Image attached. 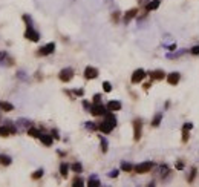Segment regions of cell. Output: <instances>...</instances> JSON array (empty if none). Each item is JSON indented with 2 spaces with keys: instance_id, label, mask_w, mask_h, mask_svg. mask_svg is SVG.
Wrapping results in <instances>:
<instances>
[{
  "instance_id": "1",
  "label": "cell",
  "mask_w": 199,
  "mask_h": 187,
  "mask_svg": "<svg viewBox=\"0 0 199 187\" xmlns=\"http://www.w3.org/2000/svg\"><path fill=\"white\" fill-rule=\"evenodd\" d=\"M115 126H117V118H115L112 114H107L106 112V120L98 126V129L101 130L103 133H110L115 129Z\"/></svg>"
},
{
  "instance_id": "2",
  "label": "cell",
  "mask_w": 199,
  "mask_h": 187,
  "mask_svg": "<svg viewBox=\"0 0 199 187\" xmlns=\"http://www.w3.org/2000/svg\"><path fill=\"white\" fill-rule=\"evenodd\" d=\"M153 167H155V164L152 161H144V163L135 166V172L136 173H147V172H150Z\"/></svg>"
},
{
  "instance_id": "3",
  "label": "cell",
  "mask_w": 199,
  "mask_h": 187,
  "mask_svg": "<svg viewBox=\"0 0 199 187\" xmlns=\"http://www.w3.org/2000/svg\"><path fill=\"white\" fill-rule=\"evenodd\" d=\"M106 112H107V108H104L101 103H96V104L90 106V114L93 117H103V115H106Z\"/></svg>"
},
{
  "instance_id": "4",
  "label": "cell",
  "mask_w": 199,
  "mask_h": 187,
  "mask_svg": "<svg viewBox=\"0 0 199 187\" xmlns=\"http://www.w3.org/2000/svg\"><path fill=\"white\" fill-rule=\"evenodd\" d=\"M72 77H74V71L71 69V67H66V69L60 71V74H58V78H60L63 83H69V81L72 80Z\"/></svg>"
},
{
  "instance_id": "5",
  "label": "cell",
  "mask_w": 199,
  "mask_h": 187,
  "mask_svg": "<svg viewBox=\"0 0 199 187\" xmlns=\"http://www.w3.org/2000/svg\"><path fill=\"white\" fill-rule=\"evenodd\" d=\"M25 37H26L28 40H31V42L37 43V42L40 40V34H38L35 29H32L31 26H28V29H26V32H25Z\"/></svg>"
},
{
  "instance_id": "6",
  "label": "cell",
  "mask_w": 199,
  "mask_h": 187,
  "mask_svg": "<svg viewBox=\"0 0 199 187\" xmlns=\"http://www.w3.org/2000/svg\"><path fill=\"white\" fill-rule=\"evenodd\" d=\"M133 140L135 141H139L141 138V132H142V121L141 120H135L133 121Z\"/></svg>"
},
{
  "instance_id": "7",
  "label": "cell",
  "mask_w": 199,
  "mask_h": 187,
  "mask_svg": "<svg viewBox=\"0 0 199 187\" xmlns=\"http://www.w3.org/2000/svg\"><path fill=\"white\" fill-rule=\"evenodd\" d=\"M144 77H145V71L136 69L133 74H132V83H133V84H138V83H141V81L144 80Z\"/></svg>"
},
{
  "instance_id": "8",
  "label": "cell",
  "mask_w": 199,
  "mask_h": 187,
  "mask_svg": "<svg viewBox=\"0 0 199 187\" xmlns=\"http://www.w3.org/2000/svg\"><path fill=\"white\" fill-rule=\"evenodd\" d=\"M96 77H98V71L95 69V67L87 66L86 69H84V78H86V80H93V78H96Z\"/></svg>"
},
{
  "instance_id": "9",
  "label": "cell",
  "mask_w": 199,
  "mask_h": 187,
  "mask_svg": "<svg viewBox=\"0 0 199 187\" xmlns=\"http://www.w3.org/2000/svg\"><path fill=\"white\" fill-rule=\"evenodd\" d=\"M54 49H55V43H47L46 46H43L38 52L41 55H49V54H52L54 52Z\"/></svg>"
},
{
  "instance_id": "10",
  "label": "cell",
  "mask_w": 199,
  "mask_h": 187,
  "mask_svg": "<svg viewBox=\"0 0 199 187\" xmlns=\"http://www.w3.org/2000/svg\"><path fill=\"white\" fill-rule=\"evenodd\" d=\"M107 111H110V112H117V111H120L121 109V103L118 100H112V101H109L107 103Z\"/></svg>"
},
{
  "instance_id": "11",
  "label": "cell",
  "mask_w": 199,
  "mask_h": 187,
  "mask_svg": "<svg viewBox=\"0 0 199 187\" xmlns=\"http://www.w3.org/2000/svg\"><path fill=\"white\" fill-rule=\"evenodd\" d=\"M179 78H181L179 72H172V74H169V75H167V83H169V84H172V86H175V84H178V83H179Z\"/></svg>"
},
{
  "instance_id": "12",
  "label": "cell",
  "mask_w": 199,
  "mask_h": 187,
  "mask_svg": "<svg viewBox=\"0 0 199 187\" xmlns=\"http://www.w3.org/2000/svg\"><path fill=\"white\" fill-rule=\"evenodd\" d=\"M138 14V9L136 8H132V9H129L126 14H124V22L127 23V22H130L132 19H133V17Z\"/></svg>"
},
{
  "instance_id": "13",
  "label": "cell",
  "mask_w": 199,
  "mask_h": 187,
  "mask_svg": "<svg viewBox=\"0 0 199 187\" xmlns=\"http://www.w3.org/2000/svg\"><path fill=\"white\" fill-rule=\"evenodd\" d=\"M40 141L44 144V146H52V143H54V140H52V137L51 135H40Z\"/></svg>"
},
{
  "instance_id": "14",
  "label": "cell",
  "mask_w": 199,
  "mask_h": 187,
  "mask_svg": "<svg viewBox=\"0 0 199 187\" xmlns=\"http://www.w3.org/2000/svg\"><path fill=\"white\" fill-rule=\"evenodd\" d=\"M159 5H161L159 0H152L150 3H147L145 9H147V11H155V9H158V8H159Z\"/></svg>"
},
{
  "instance_id": "15",
  "label": "cell",
  "mask_w": 199,
  "mask_h": 187,
  "mask_svg": "<svg viewBox=\"0 0 199 187\" xmlns=\"http://www.w3.org/2000/svg\"><path fill=\"white\" fill-rule=\"evenodd\" d=\"M0 109L5 111V112H11L14 109V106L11 103H8V101H0Z\"/></svg>"
},
{
  "instance_id": "16",
  "label": "cell",
  "mask_w": 199,
  "mask_h": 187,
  "mask_svg": "<svg viewBox=\"0 0 199 187\" xmlns=\"http://www.w3.org/2000/svg\"><path fill=\"white\" fill-rule=\"evenodd\" d=\"M11 135V129L8 126H0V137L2 138H6Z\"/></svg>"
},
{
  "instance_id": "17",
  "label": "cell",
  "mask_w": 199,
  "mask_h": 187,
  "mask_svg": "<svg viewBox=\"0 0 199 187\" xmlns=\"http://www.w3.org/2000/svg\"><path fill=\"white\" fill-rule=\"evenodd\" d=\"M28 135H29V137H34V138H40V130L38 129H35V127H29L28 129Z\"/></svg>"
},
{
  "instance_id": "18",
  "label": "cell",
  "mask_w": 199,
  "mask_h": 187,
  "mask_svg": "<svg viewBox=\"0 0 199 187\" xmlns=\"http://www.w3.org/2000/svg\"><path fill=\"white\" fill-rule=\"evenodd\" d=\"M150 77H152L153 80H162V78L165 77V74H164L162 71H153V72H150Z\"/></svg>"
},
{
  "instance_id": "19",
  "label": "cell",
  "mask_w": 199,
  "mask_h": 187,
  "mask_svg": "<svg viewBox=\"0 0 199 187\" xmlns=\"http://www.w3.org/2000/svg\"><path fill=\"white\" fill-rule=\"evenodd\" d=\"M11 163H12L11 157H8V155H0V164H2V166H9Z\"/></svg>"
},
{
  "instance_id": "20",
  "label": "cell",
  "mask_w": 199,
  "mask_h": 187,
  "mask_svg": "<svg viewBox=\"0 0 199 187\" xmlns=\"http://www.w3.org/2000/svg\"><path fill=\"white\" fill-rule=\"evenodd\" d=\"M68 172H69V166L63 163V164L60 166V173H61V176L66 178V176H68Z\"/></svg>"
},
{
  "instance_id": "21",
  "label": "cell",
  "mask_w": 199,
  "mask_h": 187,
  "mask_svg": "<svg viewBox=\"0 0 199 187\" xmlns=\"http://www.w3.org/2000/svg\"><path fill=\"white\" fill-rule=\"evenodd\" d=\"M87 185H89V187H98V185H101V182H100V181L96 179V176H92V178L89 179Z\"/></svg>"
},
{
  "instance_id": "22",
  "label": "cell",
  "mask_w": 199,
  "mask_h": 187,
  "mask_svg": "<svg viewBox=\"0 0 199 187\" xmlns=\"http://www.w3.org/2000/svg\"><path fill=\"white\" fill-rule=\"evenodd\" d=\"M133 169H135V167L132 166L130 163H126V161H124V163L121 164V170H124V172H130V170H133Z\"/></svg>"
},
{
  "instance_id": "23",
  "label": "cell",
  "mask_w": 199,
  "mask_h": 187,
  "mask_svg": "<svg viewBox=\"0 0 199 187\" xmlns=\"http://www.w3.org/2000/svg\"><path fill=\"white\" fill-rule=\"evenodd\" d=\"M161 118H162V115H161V114H156V115L153 117V121H152V126H153V127H158V126H159Z\"/></svg>"
},
{
  "instance_id": "24",
  "label": "cell",
  "mask_w": 199,
  "mask_h": 187,
  "mask_svg": "<svg viewBox=\"0 0 199 187\" xmlns=\"http://www.w3.org/2000/svg\"><path fill=\"white\" fill-rule=\"evenodd\" d=\"M43 173H44L43 169H38V170H35L34 173H32V179H40L43 176Z\"/></svg>"
},
{
  "instance_id": "25",
  "label": "cell",
  "mask_w": 199,
  "mask_h": 187,
  "mask_svg": "<svg viewBox=\"0 0 199 187\" xmlns=\"http://www.w3.org/2000/svg\"><path fill=\"white\" fill-rule=\"evenodd\" d=\"M159 172H161V176H165L169 173V166H161L159 167Z\"/></svg>"
},
{
  "instance_id": "26",
  "label": "cell",
  "mask_w": 199,
  "mask_h": 187,
  "mask_svg": "<svg viewBox=\"0 0 199 187\" xmlns=\"http://www.w3.org/2000/svg\"><path fill=\"white\" fill-rule=\"evenodd\" d=\"M72 170H74V172H77V173H80V172L83 170V167H81V164H80V163H75V164H72Z\"/></svg>"
},
{
  "instance_id": "27",
  "label": "cell",
  "mask_w": 199,
  "mask_h": 187,
  "mask_svg": "<svg viewBox=\"0 0 199 187\" xmlns=\"http://www.w3.org/2000/svg\"><path fill=\"white\" fill-rule=\"evenodd\" d=\"M72 185H74V187H81V185H83V179H81V178H74Z\"/></svg>"
},
{
  "instance_id": "28",
  "label": "cell",
  "mask_w": 199,
  "mask_h": 187,
  "mask_svg": "<svg viewBox=\"0 0 199 187\" xmlns=\"http://www.w3.org/2000/svg\"><path fill=\"white\" fill-rule=\"evenodd\" d=\"M103 89H104V92H110V91H112V86H110L109 81H104V83H103Z\"/></svg>"
},
{
  "instance_id": "29",
  "label": "cell",
  "mask_w": 199,
  "mask_h": 187,
  "mask_svg": "<svg viewBox=\"0 0 199 187\" xmlns=\"http://www.w3.org/2000/svg\"><path fill=\"white\" fill-rule=\"evenodd\" d=\"M101 150L103 152H107V140L101 137Z\"/></svg>"
},
{
  "instance_id": "30",
  "label": "cell",
  "mask_w": 199,
  "mask_h": 187,
  "mask_svg": "<svg viewBox=\"0 0 199 187\" xmlns=\"http://www.w3.org/2000/svg\"><path fill=\"white\" fill-rule=\"evenodd\" d=\"M96 103H101V95H100V94L93 95V104H96Z\"/></svg>"
},
{
  "instance_id": "31",
  "label": "cell",
  "mask_w": 199,
  "mask_h": 187,
  "mask_svg": "<svg viewBox=\"0 0 199 187\" xmlns=\"http://www.w3.org/2000/svg\"><path fill=\"white\" fill-rule=\"evenodd\" d=\"M194 176H196V169H193V170H191V173H190V176H188V182H193Z\"/></svg>"
},
{
  "instance_id": "32",
  "label": "cell",
  "mask_w": 199,
  "mask_h": 187,
  "mask_svg": "<svg viewBox=\"0 0 199 187\" xmlns=\"http://www.w3.org/2000/svg\"><path fill=\"white\" fill-rule=\"evenodd\" d=\"M191 54H193V55H197V54H199V45L191 48Z\"/></svg>"
},
{
  "instance_id": "33",
  "label": "cell",
  "mask_w": 199,
  "mask_h": 187,
  "mask_svg": "<svg viewBox=\"0 0 199 187\" xmlns=\"http://www.w3.org/2000/svg\"><path fill=\"white\" fill-rule=\"evenodd\" d=\"M190 129H193V124L191 123H185L184 127H182V130H190Z\"/></svg>"
},
{
  "instance_id": "34",
  "label": "cell",
  "mask_w": 199,
  "mask_h": 187,
  "mask_svg": "<svg viewBox=\"0 0 199 187\" xmlns=\"http://www.w3.org/2000/svg\"><path fill=\"white\" fill-rule=\"evenodd\" d=\"M118 173H120L118 170H112V172H109V176H110V178H117Z\"/></svg>"
},
{
  "instance_id": "35",
  "label": "cell",
  "mask_w": 199,
  "mask_h": 187,
  "mask_svg": "<svg viewBox=\"0 0 199 187\" xmlns=\"http://www.w3.org/2000/svg\"><path fill=\"white\" fill-rule=\"evenodd\" d=\"M86 127L90 129V130H95V129H96V126H95L93 123H86Z\"/></svg>"
},
{
  "instance_id": "36",
  "label": "cell",
  "mask_w": 199,
  "mask_h": 187,
  "mask_svg": "<svg viewBox=\"0 0 199 187\" xmlns=\"http://www.w3.org/2000/svg\"><path fill=\"white\" fill-rule=\"evenodd\" d=\"M182 141H188V130H184V137H182Z\"/></svg>"
},
{
  "instance_id": "37",
  "label": "cell",
  "mask_w": 199,
  "mask_h": 187,
  "mask_svg": "<svg viewBox=\"0 0 199 187\" xmlns=\"http://www.w3.org/2000/svg\"><path fill=\"white\" fill-rule=\"evenodd\" d=\"M23 20H26V25L31 26V17L29 15H23Z\"/></svg>"
},
{
  "instance_id": "38",
  "label": "cell",
  "mask_w": 199,
  "mask_h": 187,
  "mask_svg": "<svg viewBox=\"0 0 199 187\" xmlns=\"http://www.w3.org/2000/svg\"><path fill=\"white\" fill-rule=\"evenodd\" d=\"M165 48H167L169 51H175V49H176V45H175V43H172L170 46H165Z\"/></svg>"
},
{
  "instance_id": "39",
  "label": "cell",
  "mask_w": 199,
  "mask_h": 187,
  "mask_svg": "<svg viewBox=\"0 0 199 187\" xmlns=\"http://www.w3.org/2000/svg\"><path fill=\"white\" fill-rule=\"evenodd\" d=\"M182 167H184V163H182V161H178V163H176V169H182Z\"/></svg>"
},
{
  "instance_id": "40",
  "label": "cell",
  "mask_w": 199,
  "mask_h": 187,
  "mask_svg": "<svg viewBox=\"0 0 199 187\" xmlns=\"http://www.w3.org/2000/svg\"><path fill=\"white\" fill-rule=\"evenodd\" d=\"M74 92H75V94H77L78 97H81L83 94H84V92H83V89H77V91H74Z\"/></svg>"
},
{
  "instance_id": "41",
  "label": "cell",
  "mask_w": 199,
  "mask_h": 187,
  "mask_svg": "<svg viewBox=\"0 0 199 187\" xmlns=\"http://www.w3.org/2000/svg\"><path fill=\"white\" fill-rule=\"evenodd\" d=\"M52 132H54V133H52V137H54V138H58V133H57V130H52Z\"/></svg>"
}]
</instances>
